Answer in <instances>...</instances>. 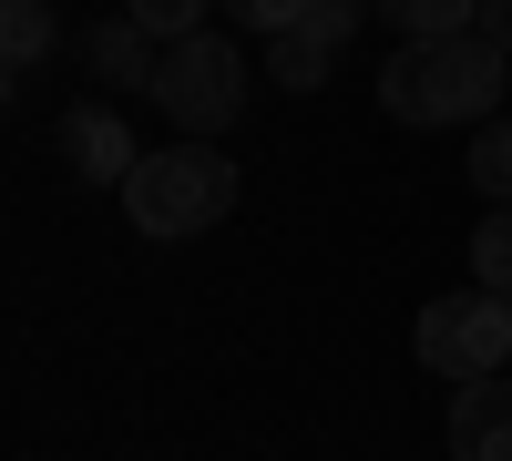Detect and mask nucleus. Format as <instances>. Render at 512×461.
Wrapping results in <instances>:
<instances>
[{
  "instance_id": "obj_1",
  "label": "nucleus",
  "mask_w": 512,
  "mask_h": 461,
  "mask_svg": "<svg viewBox=\"0 0 512 461\" xmlns=\"http://www.w3.org/2000/svg\"><path fill=\"white\" fill-rule=\"evenodd\" d=\"M502 41L482 31H441V41H400L390 72H379V113L390 123H420V134H441V123H482L502 103Z\"/></svg>"
},
{
  "instance_id": "obj_2",
  "label": "nucleus",
  "mask_w": 512,
  "mask_h": 461,
  "mask_svg": "<svg viewBox=\"0 0 512 461\" xmlns=\"http://www.w3.org/2000/svg\"><path fill=\"white\" fill-rule=\"evenodd\" d=\"M226 205H236V154H205V144H164V154L134 164V185H123V216L154 246H185L205 226H226Z\"/></svg>"
},
{
  "instance_id": "obj_3",
  "label": "nucleus",
  "mask_w": 512,
  "mask_h": 461,
  "mask_svg": "<svg viewBox=\"0 0 512 461\" xmlns=\"http://www.w3.org/2000/svg\"><path fill=\"white\" fill-rule=\"evenodd\" d=\"M154 113L175 123L185 144L226 134V123L246 113V62L226 52V31H195V41H175V52H164V72H154Z\"/></svg>"
},
{
  "instance_id": "obj_4",
  "label": "nucleus",
  "mask_w": 512,
  "mask_h": 461,
  "mask_svg": "<svg viewBox=\"0 0 512 461\" xmlns=\"http://www.w3.org/2000/svg\"><path fill=\"white\" fill-rule=\"evenodd\" d=\"M410 349H420V369H441L451 390H461V380H492V369L512 359V308L492 298V287L431 298V308H420V328H410Z\"/></svg>"
},
{
  "instance_id": "obj_5",
  "label": "nucleus",
  "mask_w": 512,
  "mask_h": 461,
  "mask_svg": "<svg viewBox=\"0 0 512 461\" xmlns=\"http://www.w3.org/2000/svg\"><path fill=\"white\" fill-rule=\"evenodd\" d=\"M62 164H72V185H134V164H144V144L123 134V113H103V103H72L62 113Z\"/></svg>"
},
{
  "instance_id": "obj_6",
  "label": "nucleus",
  "mask_w": 512,
  "mask_h": 461,
  "mask_svg": "<svg viewBox=\"0 0 512 461\" xmlns=\"http://www.w3.org/2000/svg\"><path fill=\"white\" fill-rule=\"evenodd\" d=\"M451 461H512V380H461L451 400Z\"/></svg>"
},
{
  "instance_id": "obj_7",
  "label": "nucleus",
  "mask_w": 512,
  "mask_h": 461,
  "mask_svg": "<svg viewBox=\"0 0 512 461\" xmlns=\"http://www.w3.org/2000/svg\"><path fill=\"white\" fill-rule=\"evenodd\" d=\"M82 62H93L113 93H154V72H164V41L134 21V11H113V21H93L82 31Z\"/></svg>"
},
{
  "instance_id": "obj_8",
  "label": "nucleus",
  "mask_w": 512,
  "mask_h": 461,
  "mask_svg": "<svg viewBox=\"0 0 512 461\" xmlns=\"http://www.w3.org/2000/svg\"><path fill=\"white\" fill-rule=\"evenodd\" d=\"M52 41H62V21H52V0H0V62H11V82L52 62Z\"/></svg>"
},
{
  "instance_id": "obj_9",
  "label": "nucleus",
  "mask_w": 512,
  "mask_h": 461,
  "mask_svg": "<svg viewBox=\"0 0 512 461\" xmlns=\"http://www.w3.org/2000/svg\"><path fill=\"white\" fill-rule=\"evenodd\" d=\"M379 11H390L400 41H441V31H472V21H482V0H379Z\"/></svg>"
},
{
  "instance_id": "obj_10",
  "label": "nucleus",
  "mask_w": 512,
  "mask_h": 461,
  "mask_svg": "<svg viewBox=\"0 0 512 461\" xmlns=\"http://www.w3.org/2000/svg\"><path fill=\"white\" fill-rule=\"evenodd\" d=\"M472 287H492V298L512 308V205L482 216V236H472Z\"/></svg>"
},
{
  "instance_id": "obj_11",
  "label": "nucleus",
  "mask_w": 512,
  "mask_h": 461,
  "mask_svg": "<svg viewBox=\"0 0 512 461\" xmlns=\"http://www.w3.org/2000/svg\"><path fill=\"white\" fill-rule=\"evenodd\" d=\"M328 41H308V31H277V52H267V72L287 82V93H318V82H328Z\"/></svg>"
},
{
  "instance_id": "obj_12",
  "label": "nucleus",
  "mask_w": 512,
  "mask_h": 461,
  "mask_svg": "<svg viewBox=\"0 0 512 461\" xmlns=\"http://www.w3.org/2000/svg\"><path fill=\"white\" fill-rule=\"evenodd\" d=\"M123 11H134V21L164 41V52H175V41H195V31H205V11H216V0H123Z\"/></svg>"
},
{
  "instance_id": "obj_13",
  "label": "nucleus",
  "mask_w": 512,
  "mask_h": 461,
  "mask_svg": "<svg viewBox=\"0 0 512 461\" xmlns=\"http://www.w3.org/2000/svg\"><path fill=\"white\" fill-rule=\"evenodd\" d=\"M472 185L492 205H512V123H482V134H472Z\"/></svg>"
},
{
  "instance_id": "obj_14",
  "label": "nucleus",
  "mask_w": 512,
  "mask_h": 461,
  "mask_svg": "<svg viewBox=\"0 0 512 461\" xmlns=\"http://www.w3.org/2000/svg\"><path fill=\"white\" fill-rule=\"evenodd\" d=\"M369 21V0H308V11H297V31H308V41H328V52H338V41H349Z\"/></svg>"
},
{
  "instance_id": "obj_15",
  "label": "nucleus",
  "mask_w": 512,
  "mask_h": 461,
  "mask_svg": "<svg viewBox=\"0 0 512 461\" xmlns=\"http://www.w3.org/2000/svg\"><path fill=\"white\" fill-rule=\"evenodd\" d=\"M216 11H226L236 31H297V11H308V0H216Z\"/></svg>"
},
{
  "instance_id": "obj_16",
  "label": "nucleus",
  "mask_w": 512,
  "mask_h": 461,
  "mask_svg": "<svg viewBox=\"0 0 512 461\" xmlns=\"http://www.w3.org/2000/svg\"><path fill=\"white\" fill-rule=\"evenodd\" d=\"M482 41H502V52H512V0H482V21H472Z\"/></svg>"
}]
</instances>
